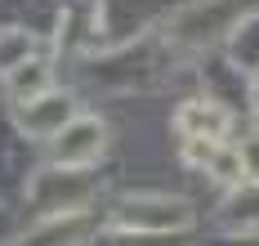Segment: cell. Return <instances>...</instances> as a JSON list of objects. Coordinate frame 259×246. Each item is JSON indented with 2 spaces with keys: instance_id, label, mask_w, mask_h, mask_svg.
Wrapping results in <instances>:
<instances>
[{
  "instance_id": "11",
  "label": "cell",
  "mask_w": 259,
  "mask_h": 246,
  "mask_svg": "<svg viewBox=\"0 0 259 246\" xmlns=\"http://www.w3.org/2000/svg\"><path fill=\"white\" fill-rule=\"evenodd\" d=\"M219 148H224V143H214V139H188V143H183V157H188V166H206L210 170V161H214Z\"/></svg>"
},
{
  "instance_id": "7",
  "label": "cell",
  "mask_w": 259,
  "mask_h": 246,
  "mask_svg": "<svg viewBox=\"0 0 259 246\" xmlns=\"http://www.w3.org/2000/svg\"><path fill=\"white\" fill-rule=\"evenodd\" d=\"M85 233H90V215L72 211V215H58V219H40L18 246H76Z\"/></svg>"
},
{
  "instance_id": "5",
  "label": "cell",
  "mask_w": 259,
  "mask_h": 246,
  "mask_svg": "<svg viewBox=\"0 0 259 246\" xmlns=\"http://www.w3.org/2000/svg\"><path fill=\"white\" fill-rule=\"evenodd\" d=\"M237 9L246 14L250 0H206V5H192V9H183L179 18L170 23V36H175V40H188V45L214 40V36H224V27L237 18Z\"/></svg>"
},
{
  "instance_id": "10",
  "label": "cell",
  "mask_w": 259,
  "mask_h": 246,
  "mask_svg": "<svg viewBox=\"0 0 259 246\" xmlns=\"http://www.w3.org/2000/svg\"><path fill=\"white\" fill-rule=\"evenodd\" d=\"M210 175L219 179V184H241L246 179V161H241V148H219L214 152V161H210Z\"/></svg>"
},
{
  "instance_id": "6",
  "label": "cell",
  "mask_w": 259,
  "mask_h": 246,
  "mask_svg": "<svg viewBox=\"0 0 259 246\" xmlns=\"http://www.w3.org/2000/svg\"><path fill=\"white\" fill-rule=\"evenodd\" d=\"M175 130L183 139H214V143H224V135L233 130V116H228L224 103H214V99H188L175 112Z\"/></svg>"
},
{
  "instance_id": "9",
  "label": "cell",
  "mask_w": 259,
  "mask_h": 246,
  "mask_svg": "<svg viewBox=\"0 0 259 246\" xmlns=\"http://www.w3.org/2000/svg\"><path fill=\"white\" fill-rule=\"evenodd\" d=\"M5 85H9V94H14V103H27V99L50 94V90H54V67H50V58H31V63L18 67Z\"/></svg>"
},
{
  "instance_id": "2",
  "label": "cell",
  "mask_w": 259,
  "mask_h": 246,
  "mask_svg": "<svg viewBox=\"0 0 259 246\" xmlns=\"http://www.w3.org/2000/svg\"><path fill=\"white\" fill-rule=\"evenodd\" d=\"M103 143H107V126L90 112H76L63 126V135L50 139V161L58 170H85L103 157Z\"/></svg>"
},
{
  "instance_id": "8",
  "label": "cell",
  "mask_w": 259,
  "mask_h": 246,
  "mask_svg": "<svg viewBox=\"0 0 259 246\" xmlns=\"http://www.w3.org/2000/svg\"><path fill=\"white\" fill-rule=\"evenodd\" d=\"M40 50V36L31 27H0V76L9 81L18 67H27Z\"/></svg>"
},
{
  "instance_id": "3",
  "label": "cell",
  "mask_w": 259,
  "mask_h": 246,
  "mask_svg": "<svg viewBox=\"0 0 259 246\" xmlns=\"http://www.w3.org/2000/svg\"><path fill=\"white\" fill-rule=\"evenodd\" d=\"M85 192H90V184L76 179V170L50 166V170H40V175L27 184V201L36 206L40 219H58V215H72V211H85V206H80Z\"/></svg>"
},
{
  "instance_id": "1",
  "label": "cell",
  "mask_w": 259,
  "mask_h": 246,
  "mask_svg": "<svg viewBox=\"0 0 259 246\" xmlns=\"http://www.w3.org/2000/svg\"><path fill=\"white\" fill-rule=\"evenodd\" d=\"M112 224H116L121 233L165 237V233L188 228V224H192V211H188V201H179V197H152V192H143V197H125V201L112 211Z\"/></svg>"
},
{
  "instance_id": "4",
  "label": "cell",
  "mask_w": 259,
  "mask_h": 246,
  "mask_svg": "<svg viewBox=\"0 0 259 246\" xmlns=\"http://www.w3.org/2000/svg\"><path fill=\"white\" fill-rule=\"evenodd\" d=\"M72 116H76V103H72L67 90H50V94L27 99V103L14 108V121H18V130L27 139H58Z\"/></svg>"
},
{
  "instance_id": "12",
  "label": "cell",
  "mask_w": 259,
  "mask_h": 246,
  "mask_svg": "<svg viewBox=\"0 0 259 246\" xmlns=\"http://www.w3.org/2000/svg\"><path fill=\"white\" fill-rule=\"evenodd\" d=\"M237 148H241V161H246V179H259V135H250Z\"/></svg>"
},
{
  "instance_id": "13",
  "label": "cell",
  "mask_w": 259,
  "mask_h": 246,
  "mask_svg": "<svg viewBox=\"0 0 259 246\" xmlns=\"http://www.w3.org/2000/svg\"><path fill=\"white\" fill-rule=\"evenodd\" d=\"M103 246H152L148 242V233L139 237V233H116V237H103Z\"/></svg>"
}]
</instances>
